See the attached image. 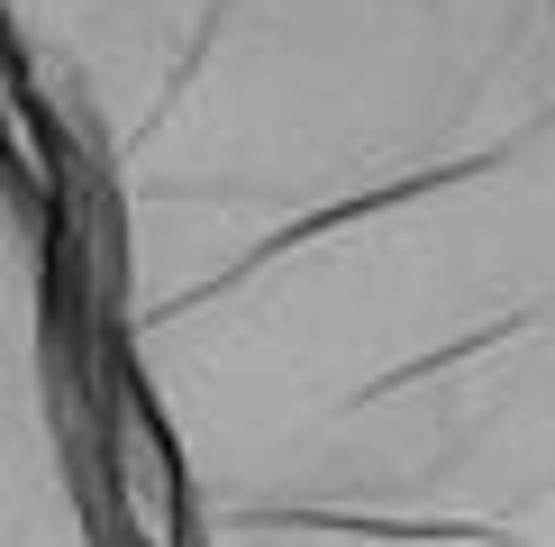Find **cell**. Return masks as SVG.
Instances as JSON below:
<instances>
[{
    "mask_svg": "<svg viewBox=\"0 0 555 547\" xmlns=\"http://www.w3.org/2000/svg\"><path fill=\"white\" fill-rule=\"evenodd\" d=\"M173 547H555V0H0Z\"/></svg>",
    "mask_w": 555,
    "mask_h": 547,
    "instance_id": "obj_1",
    "label": "cell"
},
{
    "mask_svg": "<svg viewBox=\"0 0 555 547\" xmlns=\"http://www.w3.org/2000/svg\"><path fill=\"white\" fill-rule=\"evenodd\" d=\"M0 547H173L37 74L0 18Z\"/></svg>",
    "mask_w": 555,
    "mask_h": 547,
    "instance_id": "obj_2",
    "label": "cell"
}]
</instances>
